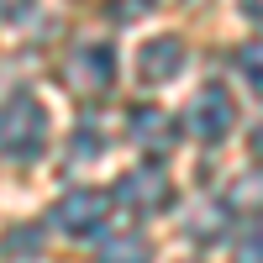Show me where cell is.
Returning <instances> with one entry per match:
<instances>
[{"label": "cell", "instance_id": "10", "mask_svg": "<svg viewBox=\"0 0 263 263\" xmlns=\"http://www.w3.org/2000/svg\"><path fill=\"white\" fill-rule=\"evenodd\" d=\"M6 253H32V258H37V253H42V237H37L32 227H27V232H11V237H6Z\"/></svg>", "mask_w": 263, "mask_h": 263}, {"label": "cell", "instance_id": "12", "mask_svg": "<svg viewBox=\"0 0 263 263\" xmlns=\"http://www.w3.org/2000/svg\"><path fill=\"white\" fill-rule=\"evenodd\" d=\"M100 142H95V132H79V158H95Z\"/></svg>", "mask_w": 263, "mask_h": 263}, {"label": "cell", "instance_id": "3", "mask_svg": "<svg viewBox=\"0 0 263 263\" xmlns=\"http://www.w3.org/2000/svg\"><path fill=\"white\" fill-rule=\"evenodd\" d=\"M63 79H69L74 95H105V90H111V79H116V58H111V48H100V42L79 48V53L69 58V69H63Z\"/></svg>", "mask_w": 263, "mask_h": 263}, {"label": "cell", "instance_id": "11", "mask_svg": "<svg viewBox=\"0 0 263 263\" xmlns=\"http://www.w3.org/2000/svg\"><path fill=\"white\" fill-rule=\"evenodd\" d=\"M237 263H263V227H253L242 237V248H237Z\"/></svg>", "mask_w": 263, "mask_h": 263}, {"label": "cell", "instance_id": "1", "mask_svg": "<svg viewBox=\"0 0 263 263\" xmlns=\"http://www.w3.org/2000/svg\"><path fill=\"white\" fill-rule=\"evenodd\" d=\"M42 132H48V111L32 95H16L0 105V153L6 158H32L42 147Z\"/></svg>", "mask_w": 263, "mask_h": 263}, {"label": "cell", "instance_id": "5", "mask_svg": "<svg viewBox=\"0 0 263 263\" xmlns=\"http://www.w3.org/2000/svg\"><path fill=\"white\" fill-rule=\"evenodd\" d=\"M116 200L132 205V211H142V216L163 211V205H168V179H163V168H132L126 179L116 184Z\"/></svg>", "mask_w": 263, "mask_h": 263}, {"label": "cell", "instance_id": "4", "mask_svg": "<svg viewBox=\"0 0 263 263\" xmlns=\"http://www.w3.org/2000/svg\"><path fill=\"white\" fill-rule=\"evenodd\" d=\"M184 121H190V132H195L200 142H221L227 132H232V121H237V105L227 100V90L205 84V90L190 100V116H184Z\"/></svg>", "mask_w": 263, "mask_h": 263}, {"label": "cell", "instance_id": "7", "mask_svg": "<svg viewBox=\"0 0 263 263\" xmlns=\"http://www.w3.org/2000/svg\"><path fill=\"white\" fill-rule=\"evenodd\" d=\"M132 142L147 147V153H163L174 142V121L158 111V105H142V111H132Z\"/></svg>", "mask_w": 263, "mask_h": 263}, {"label": "cell", "instance_id": "2", "mask_svg": "<svg viewBox=\"0 0 263 263\" xmlns=\"http://www.w3.org/2000/svg\"><path fill=\"white\" fill-rule=\"evenodd\" d=\"M105 221H111V195L105 190H69L53 205V227L63 237H95Z\"/></svg>", "mask_w": 263, "mask_h": 263}, {"label": "cell", "instance_id": "13", "mask_svg": "<svg viewBox=\"0 0 263 263\" xmlns=\"http://www.w3.org/2000/svg\"><path fill=\"white\" fill-rule=\"evenodd\" d=\"M242 11H248L253 21H263V0H242Z\"/></svg>", "mask_w": 263, "mask_h": 263}, {"label": "cell", "instance_id": "14", "mask_svg": "<svg viewBox=\"0 0 263 263\" xmlns=\"http://www.w3.org/2000/svg\"><path fill=\"white\" fill-rule=\"evenodd\" d=\"M253 153H258V158H263V126L253 132Z\"/></svg>", "mask_w": 263, "mask_h": 263}, {"label": "cell", "instance_id": "8", "mask_svg": "<svg viewBox=\"0 0 263 263\" xmlns=\"http://www.w3.org/2000/svg\"><path fill=\"white\" fill-rule=\"evenodd\" d=\"M100 263H147V242L126 232V237H116V242H105Z\"/></svg>", "mask_w": 263, "mask_h": 263}, {"label": "cell", "instance_id": "6", "mask_svg": "<svg viewBox=\"0 0 263 263\" xmlns=\"http://www.w3.org/2000/svg\"><path fill=\"white\" fill-rule=\"evenodd\" d=\"M179 69H184V42L179 37H153L142 48V79L147 84H168Z\"/></svg>", "mask_w": 263, "mask_h": 263}, {"label": "cell", "instance_id": "9", "mask_svg": "<svg viewBox=\"0 0 263 263\" xmlns=\"http://www.w3.org/2000/svg\"><path fill=\"white\" fill-rule=\"evenodd\" d=\"M237 69H242V79L263 95V42H248V48L237 53Z\"/></svg>", "mask_w": 263, "mask_h": 263}]
</instances>
